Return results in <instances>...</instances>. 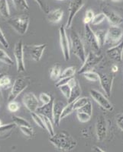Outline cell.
<instances>
[{
	"instance_id": "cell-46",
	"label": "cell",
	"mask_w": 123,
	"mask_h": 152,
	"mask_svg": "<svg viewBox=\"0 0 123 152\" xmlns=\"http://www.w3.org/2000/svg\"><path fill=\"white\" fill-rule=\"evenodd\" d=\"M116 122L117 126L122 131H123V113H119L116 115Z\"/></svg>"
},
{
	"instance_id": "cell-14",
	"label": "cell",
	"mask_w": 123,
	"mask_h": 152,
	"mask_svg": "<svg viewBox=\"0 0 123 152\" xmlns=\"http://www.w3.org/2000/svg\"><path fill=\"white\" fill-rule=\"evenodd\" d=\"M84 34H85V38L87 40L88 45L91 48L92 51L95 53H99L100 47L99 45L97 38L96 37L95 32L90 28L89 24H84Z\"/></svg>"
},
{
	"instance_id": "cell-47",
	"label": "cell",
	"mask_w": 123,
	"mask_h": 152,
	"mask_svg": "<svg viewBox=\"0 0 123 152\" xmlns=\"http://www.w3.org/2000/svg\"><path fill=\"white\" fill-rule=\"evenodd\" d=\"M92 152H106L104 151L99 148L98 146H93L92 148Z\"/></svg>"
},
{
	"instance_id": "cell-10",
	"label": "cell",
	"mask_w": 123,
	"mask_h": 152,
	"mask_svg": "<svg viewBox=\"0 0 123 152\" xmlns=\"http://www.w3.org/2000/svg\"><path fill=\"white\" fill-rule=\"evenodd\" d=\"M123 37V30L119 26H110L107 30L106 43L113 47L117 45L121 42Z\"/></svg>"
},
{
	"instance_id": "cell-34",
	"label": "cell",
	"mask_w": 123,
	"mask_h": 152,
	"mask_svg": "<svg viewBox=\"0 0 123 152\" xmlns=\"http://www.w3.org/2000/svg\"><path fill=\"white\" fill-rule=\"evenodd\" d=\"M73 111H75L74 107H73V102L68 103V104L65 106L64 110H63V112L62 114H61V120H62L63 119H64V118H66L67 116H69V115H70Z\"/></svg>"
},
{
	"instance_id": "cell-42",
	"label": "cell",
	"mask_w": 123,
	"mask_h": 152,
	"mask_svg": "<svg viewBox=\"0 0 123 152\" xmlns=\"http://www.w3.org/2000/svg\"><path fill=\"white\" fill-rule=\"evenodd\" d=\"M76 111H78V112H81V113H87L90 116H93V105L92 103L89 102L88 104H86L85 106H83V107H81L80 109L77 110Z\"/></svg>"
},
{
	"instance_id": "cell-35",
	"label": "cell",
	"mask_w": 123,
	"mask_h": 152,
	"mask_svg": "<svg viewBox=\"0 0 123 152\" xmlns=\"http://www.w3.org/2000/svg\"><path fill=\"white\" fill-rule=\"evenodd\" d=\"M31 118H32V119H33L34 122L35 123V124H36L38 126H39V127H40L41 129H42L46 130L44 124L43 119H42L40 114L37 113H31Z\"/></svg>"
},
{
	"instance_id": "cell-21",
	"label": "cell",
	"mask_w": 123,
	"mask_h": 152,
	"mask_svg": "<svg viewBox=\"0 0 123 152\" xmlns=\"http://www.w3.org/2000/svg\"><path fill=\"white\" fill-rule=\"evenodd\" d=\"M54 100H53L51 102H50L47 104H43L42 106H40V107H38V109L36 111L37 113L40 114V115H43V116H46L52 119L53 104H54Z\"/></svg>"
},
{
	"instance_id": "cell-4",
	"label": "cell",
	"mask_w": 123,
	"mask_h": 152,
	"mask_svg": "<svg viewBox=\"0 0 123 152\" xmlns=\"http://www.w3.org/2000/svg\"><path fill=\"white\" fill-rule=\"evenodd\" d=\"M30 84H31V78L28 76L16 78L11 88L9 97H8V101L9 102V101H13L16 100L19 95L29 86Z\"/></svg>"
},
{
	"instance_id": "cell-3",
	"label": "cell",
	"mask_w": 123,
	"mask_h": 152,
	"mask_svg": "<svg viewBox=\"0 0 123 152\" xmlns=\"http://www.w3.org/2000/svg\"><path fill=\"white\" fill-rule=\"evenodd\" d=\"M70 47L72 49L73 54L76 56L82 62H84L87 55H86V50L84 47L83 41L76 31H71L70 34Z\"/></svg>"
},
{
	"instance_id": "cell-2",
	"label": "cell",
	"mask_w": 123,
	"mask_h": 152,
	"mask_svg": "<svg viewBox=\"0 0 123 152\" xmlns=\"http://www.w3.org/2000/svg\"><path fill=\"white\" fill-rule=\"evenodd\" d=\"M7 23L19 34L24 35L28 29L30 23V18L28 15L22 14L9 18Z\"/></svg>"
},
{
	"instance_id": "cell-39",
	"label": "cell",
	"mask_w": 123,
	"mask_h": 152,
	"mask_svg": "<svg viewBox=\"0 0 123 152\" xmlns=\"http://www.w3.org/2000/svg\"><path fill=\"white\" fill-rule=\"evenodd\" d=\"M38 5L40 9H41V11L43 12H44L45 14L47 15L49 12H50V8H49L48 5L47 3V1L46 0H34Z\"/></svg>"
},
{
	"instance_id": "cell-25",
	"label": "cell",
	"mask_w": 123,
	"mask_h": 152,
	"mask_svg": "<svg viewBox=\"0 0 123 152\" xmlns=\"http://www.w3.org/2000/svg\"><path fill=\"white\" fill-rule=\"evenodd\" d=\"M62 74V69L59 64H55L50 69V77L53 81H58Z\"/></svg>"
},
{
	"instance_id": "cell-7",
	"label": "cell",
	"mask_w": 123,
	"mask_h": 152,
	"mask_svg": "<svg viewBox=\"0 0 123 152\" xmlns=\"http://www.w3.org/2000/svg\"><path fill=\"white\" fill-rule=\"evenodd\" d=\"M85 2L86 0H71L68 7V18L65 28L67 29L71 28L75 16L84 6Z\"/></svg>"
},
{
	"instance_id": "cell-27",
	"label": "cell",
	"mask_w": 123,
	"mask_h": 152,
	"mask_svg": "<svg viewBox=\"0 0 123 152\" xmlns=\"http://www.w3.org/2000/svg\"><path fill=\"white\" fill-rule=\"evenodd\" d=\"M12 78L7 75L4 74L0 78V89L1 90H6L12 88Z\"/></svg>"
},
{
	"instance_id": "cell-19",
	"label": "cell",
	"mask_w": 123,
	"mask_h": 152,
	"mask_svg": "<svg viewBox=\"0 0 123 152\" xmlns=\"http://www.w3.org/2000/svg\"><path fill=\"white\" fill-rule=\"evenodd\" d=\"M63 16H64V12L61 9H54L50 10L47 14V21H50L53 24H57L62 20Z\"/></svg>"
},
{
	"instance_id": "cell-51",
	"label": "cell",
	"mask_w": 123,
	"mask_h": 152,
	"mask_svg": "<svg viewBox=\"0 0 123 152\" xmlns=\"http://www.w3.org/2000/svg\"><path fill=\"white\" fill-rule=\"evenodd\" d=\"M2 120H1V119H0V126H2Z\"/></svg>"
},
{
	"instance_id": "cell-41",
	"label": "cell",
	"mask_w": 123,
	"mask_h": 152,
	"mask_svg": "<svg viewBox=\"0 0 123 152\" xmlns=\"http://www.w3.org/2000/svg\"><path fill=\"white\" fill-rule=\"evenodd\" d=\"M76 117L78 119L80 123H87L90 120L92 116H90L88 114L84 113H81V112H78V111H76Z\"/></svg>"
},
{
	"instance_id": "cell-6",
	"label": "cell",
	"mask_w": 123,
	"mask_h": 152,
	"mask_svg": "<svg viewBox=\"0 0 123 152\" xmlns=\"http://www.w3.org/2000/svg\"><path fill=\"white\" fill-rule=\"evenodd\" d=\"M24 44H23L22 40H20L16 42L14 50H13V54H14L16 62V69H17V72L19 73L24 72L26 70L25 64H24Z\"/></svg>"
},
{
	"instance_id": "cell-12",
	"label": "cell",
	"mask_w": 123,
	"mask_h": 152,
	"mask_svg": "<svg viewBox=\"0 0 123 152\" xmlns=\"http://www.w3.org/2000/svg\"><path fill=\"white\" fill-rule=\"evenodd\" d=\"M47 47V44H39V45H25L24 46V49L25 50L28 55L31 59L35 62H39L41 59L45 49Z\"/></svg>"
},
{
	"instance_id": "cell-5",
	"label": "cell",
	"mask_w": 123,
	"mask_h": 152,
	"mask_svg": "<svg viewBox=\"0 0 123 152\" xmlns=\"http://www.w3.org/2000/svg\"><path fill=\"white\" fill-rule=\"evenodd\" d=\"M102 59H103V56L102 54L99 53H95L91 50L87 54V58L78 71V73L80 75H83L87 72L92 71L95 66L100 63Z\"/></svg>"
},
{
	"instance_id": "cell-20",
	"label": "cell",
	"mask_w": 123,
	"mask_h": 152,
	"mask_svg": "<svg viewBox=\"0 0 123 152\" xmlns=\"http://www.w3.org/2000/svg\"><path fill=\"white\" fill-rule=\"evenodd\" d=\"M81 94V88L79 81L74 78L72 85V89H71V94L70 96V98L68 99V103H72L76 101V100L80 97Z\"/></svg>"
},
{
	"instance_id": "cell-40",
	"label": "cell",
	"mask_w": 123,
	"mask_h": 152,
	"mask_svg": "<svg viewBox=\"0 0 123 152\" xmlns=\"http://www.w3.org/2000/svg\"><path fill=\"white\" fill-rule=\"evenodd\" d=\"M105 19H106V18L103 12H101V13H99V14L95 15L93 19L92 24L93 25H98V24L103 22L105 21Z\"/></svg>"
},
{
	"instance_id": "cell-53",
	"label": "cell",
	"mask_w": 123,
	"mask_h": 152,
	"mask_svg": "<svg viewBox=\"0 0 123 152\" xmlns=\"http://www.w3.org/2000/svg\"><path fill=\"white\" fill-rule=\"evenodd\" d=\"M57 1H64V0H57Z\"/></svg>"
},
{
	"instance_id": "cell-52",
	"label": "cell",
	"mask_w": 123,
	"mask_h": 152,
	"mask_svg": "<svg viewBox=\"0 0 123 152\" xmlns=\"http://www.w3.org/2000/svg\"><path fill=\"white\" fill-rule=\"evenodd\" d=\"M3 75H4V73H0V78H1V77H2Z\"/></svg>"
},
{
	"instance_id": "cell-54",
	"label": "cell",
	"mask_w": 123,
	"mask_h": 152,
	"mask_svg": "<svg viewBox=\"0 0 123 152\" xmlns=\"http://www.w3.org/2000/svg\"><path fill=\"white\" fill-rule=\"evenodd\" d=\"M102 1H106V0H102Z\"/></svg>"
},
{
	"instance_id": "cell-13",
	"label": "cell",
	"mask_w": 123,
	"mask_h": 152,
	"mask_svg": "<svg viewBox=\"0 0 123 152\" xmlns=\"http://www.w3.org/2000/svg\"><path fill=\"white\" fill-rule=\"evenodd\" d=\"M108 132V125L106 119L102 115L97 117L96 123V134L97 140L99 142H103L106 138Z\"/></svg>"
},
{
	"instance_id": "cell-22",
	"label": "cell",
	"mask_w": 123,
	"mask_h": 152,
	"mask_svg": "<svg viewBox=\"0 0 123 152\" xmlns=\"http://www.w3.org/2000/svg\"><path fill=\"white\" fill-rule=\"evenodd\" d=\"M16 126H17L14 123L3 124L2 126H0V139H5L9 138Z\"/></svg>"
},
{
	"instance_id": "cell-44",
	"label": "cell",
	"mask_w": 123,
	"mask_h": 152,
	"mask_svg": "<svg viewBox=\"0 0 123 152\" xmlns=\"http://www.w3.org/2000/svg\"><path fill=\"white\" fill-rule=\"evenodd\" d=\"M7 108L9 112L16 113L20 109V104L17 101H15V100H13V101H9V104H8Z\"/></svg>"
},
{
	"instance_id": "cell-36",
	"label": "cell",
	"mask_w": 123,
	"mask_h": 152,
	"mask_svg": "<svg viewBox=\"0 0 123 152\" xmlns=\"http://www.w3.org/2000/svg\"><path fill=\"white\" fill-rule=\"evenodd\" d=\"M83 77L86 78L87 80L90 81H93V82H96V81H99V74L95 72L89 71L87 72L83 73Z\"/></svg>"
},
{
	"instance_id": "cell-17",
	"label": "cell",
	"mask_w": 123,
	"mask_h": 152,
	"mask_svg": "<svg viewBox=\"0 0 123 152\" xmlns=\"http://www.w3.org/2000/svg\"><path fill=\"white\" fill-rule=\"evenodd\" d=\"M66 104L61 100H54V104H53V114L52 120L54 125L57 126H60V123L61 121V114H62L63 110L65 107Z\"/></svg>"
},
{
	"instance_id": "cell-43",
	"label": "cell",
	"mask_w": 123,
	"mask_h": 152,
	"mask_svg": "<svg viewBox=\"0 0 123 152\" xmlns=\"http://www.w3.org/2000/svg\"><path fill=\"white\" fill-rule=\"evenodd\" d=\"M19 129L25 136L30 138L34 136V129L31 126H21L19 127Z\"/></svg>"
},
{
	"instance_id": "cell-15",
	"label": "cell",
	"mask_w": 123,
	"mask_h": 152,
	"mask_svg": "<svg viewBox=\"0 0 123 152\" xmlns=\"http://www.w3.org/2000/svg\"><path fill=\"white\" fill-rule=\"evenodd\" d=\"M39 99L35 96L34 93L28 92L24 94L22 97L23 104L26 109L31 113H36L37 110L38 109L39 106Z\"/></svg>"
},
{
	"instance_id": "cell-49",
	"label": "cell",
	"mask_w": 123,
	"mask_h": 152,
	"mask_svg": "<svg viewBox=\"0 0 123 152\" xmlns=\"http://www.w3.org/2000/svg\"><path fill=\"white\" fill-rule=\"evenodd\" d=\"M2 102V90L0 89V107H1Z\"/></svg>"
},
{
	"instance_id": "cell-18",
	"label": "cell",
	"mask_w": 123,
	"mask_h": 152,
	"mask_svg": "<svg viewBox=\"0 0 123 152\" xmlns=\"http://www.w3.org/2000/svg\"><path fill=\"white\" fill-rule=\"evenodd\" d=\"M102 12L106 15V19L108 20L109 23L111 24V26H119L123 22V18L117 14L115 11L112 10L107 8H103Z\"/></svg>"
},
{
	"instance_id": "cell-9",
	"label": "cell",
	"mask_w": 123,
	"mask_h": 152,
	"mask_svg": "<svg viewBox=\"0 0 123 152\" xmlns=\"http://www.w3.org/2000/svg\"><path fill=\"white\" fill-rule=\"evenodd\" d=\"M59 37L60 44L62 50V53L65 61H68L70 58V43L67 34L66 28L62 25L59 28Z\"/></svg>"
},
{
	"instance_id": "cell-23",
	"label": "cell",
	"mask_w": 123,
	"mask_h": 152,
	"mask_svg": "<svg viewBox=\"0 0 123 152\" xmlns=\"http://www.w3.org/2000/svg\"><path fill=\"white\" fill-rule=\"evenodd\" d=\"M0 16L7 20L10 18V10L8 0H0Z\"/></svg>"
},
{
	"instance_id": "cell-16",
	"label": "cell",
	"mask_w": 123,
	"mask_h": 152,
	"mask_svg": "<svg viewBox=\"0 0 123 152\" xmlns=\"http://www.w3.org/2000/svg\"><path fill=\"white\" fill-rule=\"evenodd\" d=\"M106 54L112 60L117 62H122L123 59V40L117 45L108 49L106 50Z\"/></svg>"
},
{
	"instance_id": "cell-37",
	"label": "cell",
	"mask_w": 123,
	"mask_h": 152,
	"mask_svg": "<svg viewBox=\"0 0 123 152\" xmlns=\"http://www.w3.org/2000/svg\"><path fill=\"white\" fill-rule=\"evenodd\" d=\"M38 99L40 100V102L42 103V104H47L54 100L52 96L47 93H41Z\"/></svg>"
},
{
	"instance_id": "cell-1",
	"label": "cell",
	"mask_w": 123,
	"mask_h": 152,
	"mask_svg": "<svg viewBox=\"0 0 123 152\" xmlns=\"http://www.w3.org/2000/svg\"><path fill=\"white\" fill-rule=\"evenodd\" d=\"M49 141L56 148L61 151H71L77 145L76 139L66 131H62L56 133L53 136H50Z\"/></svg>"
},
{
	"instance_id": "cell-28",
	"label": "cell",
	"mask_w": 123,
	"mask_h": 152,
	"mask_svg": "<svg viewBox=\"0 0 123 152\" xmlns=\"http://www.w3.org/2000/svg\"><path fill=\"white\" fill-rule=\"evenodd\" d=\"M0 62L9 66H13V64H14L13 60L10 57V56L5 52V50H4L2 48H0Z\"/></svg>"
},
{
	"instance_id": "cell-11",
	"label": "cell",
	"mask_w": 123,
	"mask_h": 152,
	"mask_svg": "<svg viewBox=\"0 0 123 152\" xmlns=\"http://www.w3.org/2000/svg\"><path fill=\"white\" fill-rule=\"evenodd\" d=\"M90 94L93 100H95V102L99 104L102 109L106 110L108 111H113V105L112 103L109 100L106 96L102 94L101 92L99 91L96 90V89H91L90 91Z\"/></svg>"
},
{
	"instance_id": "cell-33",
	"label": "cell",
	"mask_w": 123,
	"mask_h": 152,
	"mask_svg": "<svg viewBox=\"0 0 123 152\" xmlns=\"http://www.w3.org/2000/svg\"><path fill=\"white\" fill-rule=\"evenodd\" d=\"M12 118L13 123H14L16 126H19V127H21V126H31L29 122H28V120H26L25 119H24V118L21 117V116H15V115H13Z\"/></svg>"
},
{
	"instance_id": "cell-32",
	"label": "cell",
	"mask_w": 123,
	"mask_h": 152,
	"mask_svg": "<svg viewBox=\"0 0 123 152\" xmlns=\"http://www.w3.org/2000/svg\"><path fill=\"white\" fill-rule=\"evenodd\" d=\"M76 72V68L75 66H70L62 72L61 78H73Z\"/></svg>"
},
{
	"instance_id": "cell-50",
	"label": "cell",
	"mask_w": 123,
	"mask_h": 152,
	"mask_svg": "<svg viewBox=\"0 0 123 152\" xmlns=\"http://www.w3.org/2000/svg\"><path fill=\"white\" fill-rule=\"evenodd\" d=\"M112 1H113V2H121V1H122V0H112Z\"/></svg>"
},
{
	"instance_id": "cell-45",
	"label": "cell",
	"mask_w": 123,
	"mask_h": 152,
	"mask_svg": "<svg viewBox=\"0 0 123 152\" xmlns=\"http://www.w3.org/2000/svg\"><path fill=\"white\" fill-rule=\"evenodd\" d=\"M0 44L5 49H8L9 47V41H8L6 37H5V34H4L3 31H2L1 27H0Z\"/></svg>"
},
{
	"instance_id": "cell-24",
	"label": "cell",
	"mask_w": 123,
	"mask_h": 152,
	"mask_svg": "<svg viewBox=\"0 0 123 152\" xmlns=\"http://www.w3.org/2000/svg\"><path fill=\"white\" fill-rule=\"evenodd\" d=\"M41 116L42 119H43L44 124L46 131H47V132L49 133L50 136H53V135L55 134V132H54V123H53L52 119L46 116H43V115H41Z\"/></svg>"
},
{
	"instance_id": "cell-30",
	"label": "cell",
	"mask_w": 123,
	"mask_h": 152,
	"mask_svg": "<svg viewBox=\"0 0 123 152\" xmlns=\"http://www.w3.org/2000/svg\"><path fill=\"white\" fill-rule=\"evenodd\" d=\"M15 8L18 11H28L29 9L27 0H12Z\"/></svg>"
},
{
	"instance_id": "cell-38",
	"label": "cell",
	"mask_w": 123,
	"mask_h": 152,
	"mask_svg": "<svg viewBox=\"0 0 123 152\" xmlns=\"http://www.w3.org/2000/svg\"><path fill=\"white\" fill-rule=\"evenodd\" d=\"M95 14L92 9H88L85 13V16L83 18V23L84 24H90V23H92L93 19Z\"/></svg>"
},
{
	"instance_id": "cell-31",
	"label": "cell",
	"mask_w": 123,
	"mask_h": 152,
	"mask_svg": "<svg viewBox=\"0 0 123 152\" xmlns=\"http://www.w3.org/2000/svg\"><path fill=\"white\" fill-rule=\"evenodd\" d=\"M90 101V98L87 97H81L80 98H78L76 101L73 102V107H74L75 111H76L77 110L80 109L81 107H83V106H85L86 104H88Z\"/></svg>"
},
{
	"instance_id": "cell-29",
	"label": "cell",
	"mask_w": 123,
	"mask_h": 152,
	"mask_svg": "<svg viewBox=\"0 0 123 152\" xmlns=\"http://www.w3.org/2000/svg\"><path fill=\"white\" fill-rule=\"evenodd\" d=\"M96 37L97 38L98 43H99V47L104 46L106 43V35H107V31L105 30H97L95 31Z\"/></svg>"
},
{
	"instance_id": "cell-26",
	"label": "cell",
	"mask_w": 123,
	"mask_h": 152,
	"mask_svg": "<svg viewBox=\"0 0 123 152\" xmlns=\"http://www.w3.org/2000/svg\"><path fill=\"white\" fill-rule=\"evenodd\" d=\"M73 79H74V78H72L68 84L61 85V86H60L59 88H59V90L61 91V93H62V94L64 95L67 100H68V99L70 98V96L71 89H72V85H73Z\"/></svg>"
},
{
	"instance_id": "cell-8",
	"label": "cell",
	"mask_w": 123,
	"mask_h": 152,
	"mask_svg": "<svg viewBox=\"0 0 123 152\" xmlns=\"http://www.w3.org/2000/svg\"><path fill=\"white\" fill-rule=\"evenodd\" d=\"M99 83L102 90L104 91L106 96L107 97H110L112 95V89H113V82L115 79V75L107 72H99Z\"/></svg>"
},
{
	"instance_id": "cell-48",
	"label": "cell",
	"mask_w": 123,
	"mask_h": 152,
	"mask_svg": "<svg viewBox=\"0 0 123 152\" xmlns=\"http://www.w3.org/2000/svg\"><path fill=\"white\" fill-rule=\"evenodd\" d=\"M111 71L113 74H115V73H116V72H118V71H119L118 66H117V65H113L111 67Z\"/></svg>"
}]
</instances>
